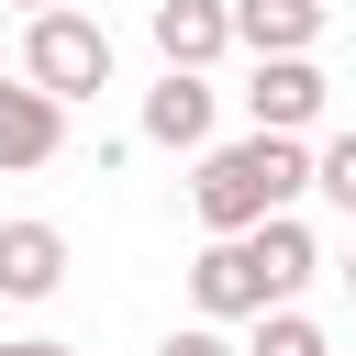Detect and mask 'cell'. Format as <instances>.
<instances>
[{"label":"cell","mask_w":356,"mask_h":356,"mask_svg":"<svg viewBox=\"0 0 356 356\" xmlns=\"http://www.w3.org/2000/svg\"><path fill=\"white\" fill-rule=\"evenodd\" d=\"M300 189H312V145H289V134H234V145H200L189 211H200V234H256V222H278Z\"/></svg>","instance_id":"cell-1"},{"label":"cell","mask_w":356,"mask_h":356,"mask_svg":"<svg viewBox=\"0 0 356 356\" xmlns=\"http://www.w3.org/2000/svg\"><path fill=\"white\" fill-rule=\"evenodd\" d=\"M22 78L67 111V100H100L111 89V33L89 22V11H33L22 22Z\"/></svg>","instance_id":"cell-2"},{"label":"cell","mask_w":356,"mask_h":356,"mask_svg":"<svg viewBox=\"0 0 356 356\" xmlns=\"http://www.w3.org/2000/svg\"><path fill=\"white\" fill-rule=\"evenodd\" d=\"M323 100H334V78L312 67V56H256V78H245V111H256V134H312L323 122Z\"/></svg>","instance_id":"cell-3"},{"label":"cell","mask_w":356,"mask_h":356,"mask_svg":"<svg viewBox=\"0 0 356 356\" xmlns=\"http://www.w3.org/2000/svg\"><path fill=\"white\" fill-rule=\"evenodd\" d=\"M189 312H200V323H256V312H278L267 278H256V256H245V234H211V245L189 256Z\"/></svg>","instance_id":"cell-4"},{"label":"cell","mask_w":356,"mask_h":356,"mask_svg":"<svg viewBox=\"0 0 356 356\" xmlns=\"http://www.w3.org/2000/svg\"><path fill=\"white\" fill-rule=\"evenodd\" d=\"M134 134H145V145H167V156H200V145H211V78H189V67H167V78L145 89V111H134Z\"/></svg>","instance_id":"cell-5"},{"label":"cell","mask_w":356,"mask_h":356,"mask_svg":"<svg viewBox=\"0 0 356 356\" xmlns=\"http://www.w3.org/2000/svg\"><path fill=\"white\" fill-rule=\"evenodd\" d=\"M145 33H156V56L189 67V78H211V56H234V11H222V0H156Z\"/></svg>","instance_id":"cell-6"},{"label":"cell","mask_w":356,"mask_h":356,"mask_svg":"<svg viewBox=\"0 0 356 356\" xmlns=\"http://www.w3.org/2000/svg\"><path fill=\"white\" fill-rule=\"evenodd\" d=\"M56 145H67V111H56L33 78H0V178L56 167Z\"/></svg>","instance_id":"cell-7"},{"label":"cell","mask_w":356,"mask_h":356,"mask_svg":"<svg viewBox=\"0 0 356 356\" xmlns=\"http://www.w3.org/2000/svg\"><path fill=\"white\" fill-rule=\"evenodd\" d=\"M222 11H234V44L245 56H312L323 22H334V0H222Z\"/></svg>","instance_id":"cell-8"},{"label":"cell","mask_w":356,"mask_h":356,"mask_svg":"<svg viewBox=\"0 0 356 356\" xmlns=\"http://www.w3.org/2000/svg\"><path fill=\"white\" fill-rule=\"evenodd\" d=\"M67 289V234L56 222H0V300H56Z\"/></svg>","instance_id":"cell-9"},{"label":"cell","mask_w":356,"mask_h":356,"mask_svg":"<svg viewBox=\"0 0 356 356\" xmlns=\"http://www.w3.org/2000/svg\"><path fill=\"white\" fill-rule=\"evenodd\" d=\"M245 256H256V278H267V300H278V312H289V300L312 289V267H323V245H312V222H300V211L256 222V234H245Z\"/></svg>","instance_id":"cell-10"},{"label":"cell","mask_w":356,"mask_h":356,"mask_svg":"<svg viewBox=\"0 0 356 356\" xmlns=\"http://www.w3.org/2000/svg\"><path fill=\"white\" fill-rule=\"evenodd\" d=\"M245 356H334L323 345V323L289 300V312H256V334H245Z\"/></svg>","instance_id":"cell-11"},{"label":"cell","mask_w":356,"mask_h":356,"mask_svg":"<svg viewBox=\"0 0 356 356\" xmlns=\"http://www.w3.org/2000/svg\"><path fill=\"white\" fill-rule=\"evenodd\" d=\"M312 189H323V200H334V211H345V222H356V122H345V134H323V145H312Z\"/></svg>","instance_id":"cell-12"},{"label":"cell","mask_w":356,"mask_h":356,"mask_svg":"<svg viewBox=\"0 0 356 356\" xmlns=\"http://www.w3.org/2000/svg\"><path fill=\"white\" fill-rule=\"evenodd\" d=\"M156 356H245V345H234V334H222V323H178V334H167V345H156Z\"/></svg>","instance_id":"cell-13"},{"label":"cell","mask_w":356,"mask_h":356,"mask_svg":"<svg viewBox=\"0 0 356 356\" xmlns=\"http://www.w3.org/2000/svg\"><path fill=\"white\" fill-rule=\"evenodd\" d=\"M0 356H78V345H56V334H11Z\"/></svg>","instance_id":"cell-14"},{"label":"cell","mask_w":356,"mask_h":356,"mask_svg":"<svg viewBox=\"0 0 356 356\" xmlns=\"http://www.w3.org/2000/svg\"><path fill=\"white\" fill-rule=\"evenodd\" d=\"M0 11H22V22H33V11H67V0H0Z\"/></svg>","instance_id":"cell-15"},{"label":"cell","mask_w":356,"mask_h":356,"mask_svg":"<svg viewBox=\"0 0 356 356\" xmlns=\"http://www.w3.org/2000/svg\"><path fill=\"white\" fill-rule=\"evenodd\" d=\"M345 289H356V256H345Z\"/></svg>","instance_id":"cell-16"}]
</instances>
